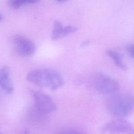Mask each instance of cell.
Returning <instances> with one entry per match:
<instances>
[{
	"label": "cell",
	"mask_w": 134,
	"mask_h": 134,
	"mask_svg": "<svg viewBox=\"0 0 134 134\" xmlns=\"http://www.w3.org/2000/svg\"><path fill=\"white\" fill-rule=\"evenodd\" d=\"M27 80L32 84L52 91L59 89L64 84V79L60 73L49 68L30 71L27 75Z\"/></svg>",
	"instance_id": "obj_1"
},
{
	"label": "cell",
	"mask_w": 134,
	"mask_h": 134,
	"mask_svg": "<svg viewBox=\"0 0 134 134\" xmlns=\"http://www.w3.org/2000/svg\"><path fill=\"white\" fill-rule=\"evenodd\" d=\"M108 111L119 118L129 116L133 110V98L128 94H117L111 96L107 102Z\"/></svg>",
	"instance_id": "obj_2"
},
{
	"label": "cell",
	"mask_w": 134,
	"mask_h": 134,
	"mask_svg": "<svg viewBox=\"0 0 134 134\" xmlns=\"http://www.w3.org/2000/svg\"><path fill=\"white\" fill-rule=\"evenodd\" d=\"M92 84L94 89L102 94H114L119 87L117 81L103 74L95 75Z\"/></svg>",
	"instance_id": "obj_3"
},
{
	"label": "cell",
	"mask_w": 134,
	"mask_h": 134,
	"mask_svg": "<svg viewBox=\"0 0 134 134\" xmlns=\"http://www.w3.org/2000/svg\"><path fill=\"white\" fill-rule=\"evenodd\" d=\"M102 131L103 132L108 134L133 133V127L131 124L127 120L120 118L106 122L103 127Z\"/></svg>",
	"instance_id": "obj_4"
},
{
	"label": "cell",
	"mask_w": 134,
	"mask_h": 134,
	"mask_svg": "<svg viewBox=\"0 0 134 134\" xmlns=\"http://www.w3.org/2000/svg\"><path fill=\"white\" fill-rule=\"evenodd\" d=\"M32 95L37 109L43 114H50L57 109V106L52 98L40 91H33Z\"/></svg>",
	"instance_id": "obj_5"
},
{
	"label": "cell",
	"mask_w": 134,
	"mask_h": 134,
	"mask_svg": "<svg viewBox=\"0 0 134 134\" xmlns=\"http://www.w3.org/2000/svg\"><path fill=\"white\" fill-rule=\"evenodd\" d=\"M13 42L16 51L20 55L30 56L36 51V47L35 43L23 36L15 35L13 38Z\"/></svg>",
	"instance_id": "obj_6"
},
{
	"label": "cell",
	"mask_w": 134,
	"mask_h": 134,
	"mask_svg": "<svg viewBox=\"0 0 134 134\" xmlns=\"http://www.w3.org/2000/svg\"><path fill=\"white\" fill-rule=\"evenodd\" d=\"M77 29L75 27L72 26L63 27L60 21L55 20L53 24L51 39L56 40L65 37L70 33L74 32Z\"/></svg>",
	"instance_id": "obj_7"
},
{
	"label": "cell",
	"mask_w": 134,
	"mask_h": 134,
	"mask_svg": "<svg viewBox=\"0 0 134 134\" xmlns=\"http://www.w3.org/2000/svg\"><path fill=\"white\" fill-rule=\"evenodd\" d=\"M9 74L10 70L8 66H4L0 69V86L7 93H11L14 90Z\"/></svg>",
	"instance_id": "obj_8"
},
{
	"label": "cell",
	"mask_w": 134,
	"mask_h": 134,
	"mask_svg": "<svg viewBox=\"0 0 134 134\" xmlns=\"http://www.w3.org/2000/svg\"><path fill=\"white\" fill-rule=\"evenodd\" d=\"M107 55L113 60L115 64L122 70H126L127 66L123 60V56L120 53L112 50H108L107 51Z\"/></svg>",
	"instance_id": "obj_9"
},
{
	"label": "cell",
	"mask_w": 134,
	"mask_h": 134,
	"mask_svg": "<svg viewBox=\"0 0 134 134\" xmlns=\"http://www.w3.org/2000/svg\"><path fill=\"white\" fill-rule=\"evenodd\" d=\"M39 0H8V4L12 8L18 9L27 3H36Z\"/></svg>",
	"instance_id": "obj_10"
},
{
	"label": "cell",
	"mask_w": 134,
	"mask_h": 134,
	"mask_svg": "<svg viewBox=\"0 0 134 134\" xmlns=\"http://www.w3.org/2000/svg\"><path fill=\"white\" fill-rule=\"evenodd\" d=\"M59 134H84L82 132L74 129H65L59 132Z\"/></svg>",
	"instance_id": "obj_11"
},
{
	"label": "cell",
	"mask_w": 134,
	"mask_h": 134,
	"mask_svg": "<svg viewBox=\"0 0 134 134\" xmlns=\"http://www.w3.org/2000/svg\"><path fill=\"white\" fill-rule=\"evenodd\" d=\"M126 49L129 55L131 58H133V44L132 43L128 44L126 46Z\"/></svg>",
	"instance_id": "obj_12"
},
{
	"label": "cell",
	"mask_w": 134,
	"mask_h": 134,
	"mask_svg": "<svg viewBox=\"0 0 134 134\" xmlns=\"http://www.w3.org/2000/svg\"><path fill=\"white\" fill-rule=\"evenodd\" d=\"M89 43V41H84L82 44V46H86V45H87L88 43Z\"/></svg>",
	"instance_id": "obj_13"
},
{
	"label": "cell",
	"mask_w": 134,
	"mask_h": 134,
	"mask_svg": "<svg viewBox=\"0 0 134 134\" xmlns=\"http://www.w3.org/2000/svg\"><path fill=\"white\" fill-rule=\"evenodd\" d=\"M58 2H65V1H66L68 0H57Z\"/></svg>",
	"instance_id": "obj_14"
},
{
	"label": "cell",
	"mask_w": 134,
	"mask_h": 134,
	"mask_svg": "<svg viewBox=\"0 0 134 134\" xmlns=\"http://www.w3.org/2000/svg\"><path fill=\"white\" fill-rule=\"evenodd\" d=\"M2 15L0 14V21L2 20Z\"/></svg>",
	"instance_id": "obj_15"
}]
</instances>
